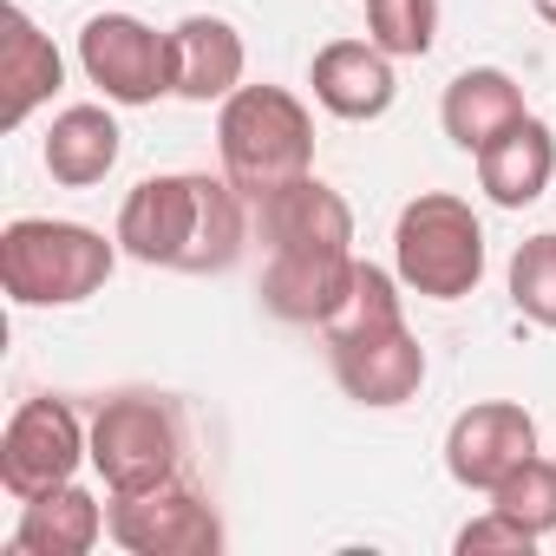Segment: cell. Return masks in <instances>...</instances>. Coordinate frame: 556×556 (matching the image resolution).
Returning a JSON list of instances; mask_svg holds the SVG:
<instances>
[{
	"mask_svg": "<svg viewBox=\"0 0 556 556\" xmlns=\"http://www.w3.org/2000/svg\"><path fill=\"white\" fill-rule=\"evenodd\" d=\"M105 536V504L79 484H53L21 504V523L8 536L14 556H86Z\"/></svg>",
	"mask_w": 556,
	"mask_h": 556,
	"instance_id": "17",
	"label": "cell"
},
{
	"mask_svg": "<svg viewBox=\"0 0 556 556\" xmlns=\"http://www.w3.org/2000/svg\"><path fill=\"white\" fill-rule=\"evenodd\" d=\"M491 504L504 510V517H517L523 530H536V536H549L556 530V458H523L497 491H491Z\"/></svg>",
	"mask_w": 556,
	"mask_h": 556,
	"instance_id": "21",
	"label": "cell"
},
{
	"mask_svg": "<svg viewBox=\"0 0 556 556\" xmlns=\"http://www.w3.org/2000/svg\"><path fill=\"white\" fill-rule=\"evenodd\" d=\"M523 458H536V419L517 400H478L445 432V471L465 491H497Z\"/></svg>",
	"mask_w": 556,
	"mask_h": 556,
	"instance_id": "11",
	"label": "cell"
},
{
	"mask_svg": "<svg viewBox=\"0 0 556 556\" xmlns=\"http://www.w3.org/2000/svg\"><path fill=\"white\" fill-rule=\"evenodd\" d=\"M328 361H334L341 393L354 406H374V413H393V406H406L426 387V348L406 328V315L328 334Z\"/></svg>",
	"mask_w": 556,
	"mask_h": 556,
	"instance_id": "10",
	"label": "cell"
},
{
	"mask_svg": "<svg viewBox=\"0 0 556 556\" xmlns=\"http://www.w3.org/2000/svg\"><path fill=\"white\" fill-rule=\"evenodd\" d=\"M105 536L118 549H131V556H216L223 549V517L177 471V478H164L151 491L112 497L105 504Z\"/></svg>",
	"mask_w": 556,
	"mask_h": 556,
	"instance_id": "8",
	"label": "cell"
},
{
	"mask_svg": "<svg viewBox=\"0 0 556 556\" xmlns=\"http://www.w3.org/2000/svg\"><path fill=\"white\" fill-rule=\"evenodd\" d=\"M530 8H536V14H543L549 27H556V0H530Z\"/></svg>",
	"mask_w": 556,
	"mask_h": 556,
	"instance_id": "23",
	"label": "cell"
},
{
	"mask_svg": "<svg viewBox=\"0 0 556 556\" xmlns=\"http://www.w3.org/2000/svg\"><path fill=\"white\" fill-rule=\"evenodd\" d=\"M255 203L210 170H157L131 184L118 203V249L144 268H177V275H223L236 268L249 242Z\"/></svg>",
	"mask_w": 556,
	"mask_h": 556,
	"instance_id": "2",
	"label": "cell"
},
{
	"mask_svg": "<svg viewBox=\"0 0 556 556\" xmlns=\"http://www.w3.org/2000/svg\"><path fill=\"white\" fill-rule=\"evenodd\" d=\"M308 86H315V105L334 112V118H348V125H374L400 99L393 53H380L374 40H328L308 60Z\"/></svg>",
	"mask_w": 556,
	"mask_h": 556,
	"instance_id": "12",
	"label": "cell"
},
{
	"mask_svg": "<svg viewBox=\"0 0 556 556\" xmlns=\"http://www.w3.org/2000/svg\"><path fill=\"white\" fill-rule=\"evenodd\" d=\"M536 543H543V536H536V530H523L517 517H504L497 504L458 530V556H484V549H517V556H530Z\"/></svg>",
	"mask_w": 556,
	"mask_h": 556,
	"instance_id": "22",
	"label": "cell"
},
{
	"mask_svg": "<svg viewBox=\"0 0 556 556\" xmlns=\"http://www.w3.org/2000/svg\"><path fill=\"white\" fill-rule=\"evenodd\" d=\"M255 229L268 242V268H262V308L275 321H295V328H321L348 282H354V210L334 184H321L315 170L268 190L255 203Z\"/></svg>",
	"mask_w": 556,
	"mask_h": 556,
	"instance_id": "1",
	"label": "cell"
},
{
	"mask_svg": "<svg viewBox=\"0 0 556 556\" xmlns=\"http://www.w3.org/2000/svg\"><path fill=\"white\" fill-rule=\"evenodd\" d=\"M60 86H66L60 47L40 34V21L21 0H8V8H0V125L21 131Z\"/></svg>",
	"mask_w": 556,
	"mask_h": 556,
	"instance_id": "13",
	"label": "cell"
},
{
	"mask_svg": "<svg viewBox=\"0 0 556 556\" xmlns=\"http://www.w3.org/2000/svg\"><path fill=\"white\" fill-rule=\"evenodd\" d=\"M367 40L393 60H426L439 40V0H367Z\"/></svg>",
	"mask_w": 556,
	"mask_h": 556,
	"instance_id": "19",
	"label": "cell"
},
{
	"mask_svg": "<svg viewBox=\"0 0 556 556\" xmlns=\"http://www.w3.org/2000/svg\"><path fill=\"white\" fill-rule=\"evenodd\" d=\"M510 302L523 321L556 328V236H530L510 255Z\"/></svg>",
	"mask_w": 556,
	"mask_h": 556,
	"instance_id": "20",
	"label": "cell"
},
{
	"mask_svg": "<svg viewBox=\"0 0 556 556\" xmlns=\"http://www.w3.org/2000/svg\"><path fill=\"white\" fill-rule=\"evenodd\" d=\"M249 73V47L216 14H184L170 27V92L190 105H223Z\"/></svg>",
	"mask_w": 556,
	"mask_h": 556,
	"instance_id": "14",
	"label": "cell"
},
{
	"mask_svg": "<svg viewBox=\"0 0 556 556\" xmlns=\"http://www.w3.org/2000/svg\"><path fill=\"white\" fill-rule=\"evenodd\" d=\"M79 465H92V426L53 393L21 400L8 432H0V484H8V497L27 504L53 484H73Z\"/></svg>",
	"mask_w": 556,
	"mask_h": 556,
	"instance_id": "7",
	"label": "cell"
},
{
	"mask_svg": "<svg viewBox=\"0 0 556 556\" xmlns=\"http://www.w3.org/2000/svg\"><path fill=\"white\" fill-rule=\"evenodd\" d=\"M393 275L426 302H465L484 282V223L452 190H419L393 223Z\"/></svg>",
	"mask_w": 556,
	"mask_h": 556,
	"instance_id": "5",
	"label": "cell"
},
{
	"mask_svg": "<svg viewBox=\"0 0 556 556\" xmlns=\"http://www.w3.org/2000/svg\"><path fill=\"white\" fill-rule=\"evenodd\" d=\"M79 73L105 92V105H157L170 92V34L138 14H92L79 27Z\"/></svg>",
	"mask_w": 556,
	"mask_h": 556,
	"instance_id": "9",
	"label": "cell"
},
{
	"mask_svg": "<svg viewBox=\"0 0 556 556\" xmlns=\"http://www.w3.org/2000/svg\"><path fill=\"white\" fill-rule=\"evenodd\" d=\"M118 151H125V131H118V118H112L105 105H66V112L47 125V144H40L47 177L66 184V190L105 184L112 164H118Z\"/></svg>",
	"mask_w": 556,
	"mask_h": 556,
	"instance_id": "18",
	"label": "cell"
},
{
	"mask_svg": "<svg viewBox=\"0 0 556 556\" xmlns=\"http://www.w3.org/2000/svg\"><path fill=\"white\" fill-rule=\"evenodd\" d=\"M549 177H556V131H549L536 112H523L510 131H497V138L478 151V190H484L497 210L536 203V197L549 190Z\"/></svg>",
	"mask_w": 556,
	"mask_h": 556,
	"instance_id": "15",
	"label": "cell"
},
{
	"mask_svg": "<svg viewBox=\"0 0 556 556\" xmlns=\"http://www.w3.org/2000/svg\"><path fill=\"white\" fill-rule=\"evenodd\" d=\"M216 157L223 177L262 203L268 190L315 170V112L289 86H236L216 105Z\"/></svg>",
	"mask_w": 556,
	"mask_h": 556,
	"instance_id": "4",
	"label": "cell"
},
{
	"mask_svg": "<svg viewBox=\"0 0 556 556\" xmlns=\"http://www.w3.org/2000/svg\"><path fill=\"white\" fill-rule=\"evenodd\" d=\"M118 255V236H99L92 223L14 216L0 229V289L14 308H79L112 282Z\"/></svg>",
	"mask_w": 556,
	"mask_h": 556,
	"instance_id": "3",
	"label": "cell"
},
{
	"mask_svg": "<svg viewBox=\"0 0 556 556\" xmlns=\"http://www.w3.org/2000/svg\"><path fill=\"white\" fill-rule=\"evenodd\" d=\"M184 406L151 387H125L92 413V471L112 497L151 491L184 471Z\"/></svg>",
	"mask_w": 556,
	"mask_h": 556,
	"instance_id": "6",
	"label": "cell"
},
{
	"mask_svg": "<svg viewBox=\"0 0 556 556\" xmlns=\"http://www.w3.org/2000/svg\"><path fill=\"white\" fill-rule=\"evenodd\" d=\"M523 112H530V105H523V92H517V79H510L504 66H465V73L445 86V99H439L445 138H452L458 151H471V157H478L497 131H510Z\"/></svg>",
	"mask_w": 556,
	"mask_h": 556,
	"instance_id": "16",
	"label": "cell"
}]
</instances>
